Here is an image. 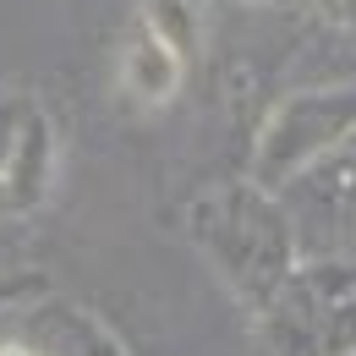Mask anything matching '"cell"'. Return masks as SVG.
I'll return each mask as SVG.
<instances>
[{"label":"cell","mask_w":356,"mask_h":356,"mask_svg":"<svg viewBox=\"0 0 356 356\" xmlns=\"http://www.w3.org/2000/svg\"><path fill=\"white\" fill-rule=\"evenodd\" d=\"M186 241L220 268V280L252 318H264L302 268L291 214L252 181H220L197 192V203L186 209Z\"/></svg>","instance_id":"6da1fadb"},{"label":"cell","mask_w":356,"mask_h":356,"mask_svg":"<svg viewBox=\"0 0 356 356\" xmlns=\"http://www.w3.org/2000/svg\"><path fill=\"white\" fill-rule=\"evenodd\" d=\"M318 11L334 22V28H351V17H356V0H318Z\"/></svg>","instance_id":"9c48e42d"},{"label":"cell","mask_w":356,"mask_h":356,"mask_svg":"<svg viewBox=\"0 0 356 356\" xmlns=\"http://www.w3.org/2000/svg\"><path fill=\"white\" fill-rule=\"evenodd\" d=\"M0 356H49L39 346H28V340H11V346H0Z\"/></svg>","instance_id":"30bf717a"},{"label":"cell","mask_w":356,"mask_h":356,"mask_svg":"<svg viewBox=\"0 0 356 356\" xmlns=\"http://www.w3.org/2000/svg\"><path fill=\"white\" fill-rule=\"evenodd\" d=\"M356 132V93L351 83H334V88H307L291 93L268 110L258 148H252V186L280 192L296 176H307L312 165L323 159H340L351 148Z\"/></svg>","instance_id":"7a4b0ae2"},{"label":"cell","mask_w":356,"mask_h":356,"mask_svg":"<svg viewBox=\"0 0 356 356\" xmlns=\"http://www.w3.org/2000/svg\"><path fill=\"white\" fill-rule=\"evenodd\" d=\"M181 83H186V66L148 28H137L127 39V49H121V88H127V99L143 104V110H165L181 93Z\"/></svg>","instance_id":"277c9868"},{"label":"cell","mask_w":356,"mask_h":356,"mask_svg":"<svg viewBox=\"0 0 356 356\" xmlns=\"http://www.w3.org/2000/svg\"><path fill=\"white\" fill-rule=\"evenodd\" d=\"M55 154H60L55 127H49L44 110H33L28 132H22V143H17L6 176H0V209H11V214L39 209V203L49 197V181H55Z\"/></svg>","instance_id":"3957f363"},{"label":"cell","mask_w":356,"mask_h":356,"mask_svg":"<svg viewBox=\"0 0 356 356\" xmlns=\"http://www.w3.org/2000/svg\"><path fill=\"white\" fill-rule=\"evenodd\" d=\"M39 334H44L49 356H127V346H121L88 307H77V302H49Z\"/></svg>","instance_id":"5b68a950"},{"label":"cell","mask_w":356,"mask_h":356,"mask_svg":"<svg viewBox=\"0 0 356 356\" xmlns=\"http://www.w3.org/2000/svg\"><path fill=\"white\" fill-rule=\"evenodd\" d=\"M143 28L170 49L181 66L197 55V39H203V33H197V11H192V0H148V22H143Z\"/></svg>","instance_id":"8992f818"},{"label":"cell","mask_w":356,"mask_h":356,"mask_svg":"<svg viewBox=\"0 0 356 356\" xmlns=\"http://www.w3.org/2000/svg\"><path fill=\"white\" fill-rule=\"evenodd\" d=\"M241 6H264V11H268V6H280V11H285V6H296V0H241Z\"/></svg>","instance_id":"8fae6325"},{"label":"cell","mask_w":356,"mask_h":356,"mask_svg":"<svg viewBox=\"0 0 356 356\" xmlns=\"http://www.w3.org/2000/svg\"><path fill=\"white\" fill-rule=\"evenodd\" d=\"M49 296V274L39 268H0V312H17L28 302H44Z\"/></svg>","instance_id":"52a82bcc"},{"label":"cell","mask_w":356,"mask_h":356,"mask_svg":"<svg viewBox=\"0 0 356 356\" xmlns=\"http://www.w3.org/2000/svg\"><path fill=\"white\" fill-rule=\"evenodd\" d=\"M33 99H0V176H6V165H11V154H17V143H22V132H28V121H33Z\"/></svg>","instance_id":"ba28073f"}]
</instances>
